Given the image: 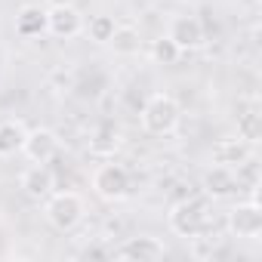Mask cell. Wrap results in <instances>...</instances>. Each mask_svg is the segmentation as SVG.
I'll list each match as a JSON object with an SVG mask.
<instances>
[{"label": "cell", "mask_w": 262, "mask_h": 262, "mask_svg": "<svg viewBox=\"0 0 262 262\" xmlns=\"http://www.w3.org/2000/svg\"><path fill=\"white\" fill-rule=\"evenodd\" d=\"M179 120H182V108L167 93L148 96L145 105H142V111H139V123H142L145 133H151V136H170V133H176Z\"/></svg>", "instance_id": "1"}, {"label": "cell", "mask_w": 262, "mask_h": 262, "mask_svg": "<svg viewBox=\"0 0 262 262\" xmlns=\"http://www.w3.org/2000/svg\"><path fill=\"white\" fill-rule=\"evenodd\" d=\"M83 198L77 191H53L50 198H43V216L56 231H74L83 222Z\"/></svg>", "instance_id": "2"}, {"label": "cell", "mask_w": 262, "mask_h": 262, "mask_svg": "<svg viewBox=\"0 0 262 262\" xmlns=\"http://www.w3.org/2000/svg\"><path fill=\"white\" fill-rule=\"evenodd\" d=\"M207 198H185L179 201L173 210H170V228L179 234V237H198L207 231Z\"/></svg>", "instance_id": "3"}, {"label": "cell", "mask_w": 262, "mask_h": 262, "mask_svg": "<svg viewBox=\"0 0 262 262\" xmlns=\"http://www.w3.org/2000/svg\"><path fill=\"white\" fill-rule=\"evenodd\" d=\"M93 191L99 198H105V201H123V198H129V191H133V176H129V170L123 164L108 161V164L96 167Z\"/></svg>", "instance_id": "4"}, {"label": "cell", "mask_w": 262, "mask_h": 262, "mask_svg": "<svg viewBox=\"0 0 262 262\" xmlns=\"http://www.w3.org/2000/svg\"><path fill=\"white\" fill-rule=\"evenodd\" d=\"M228 231L234 237H244V241H259L262 234V207L256 198L250 201H241L231 207L228 213Z\"/></svg>", "instance_id": "5"}, {"label": "cell", "mask_w": 262, "mask_h": 262, "mask_svg": "<svg viewBox=\"0 0 262 262\" xmlns=\"http://www.w3.org/2000/svg\"><path fill=\"white\" fill-rule=\"evenodd\" d=\"M80 31H83V16H80L71 4L59 0V4L47 7V34H53V37H59V40H71V37H77Z\"/></svg>", "instance_id": "6"}, {"label": "cell", "mask_w": 262, "mask_h": 262, "mask_svg": "<svg viewBox=\"0 0 262 262\" xmlns=\"http://www.w3.org/2000/svg\"><path fill=\"white\" fill-rule=\"evenodd\" d=\"M167 37H170L182 53H191V50H198V47L204 43V22H201L198 16H191V13H179V16L170 19Z\"/></svg>", "instance_id": "7"}, {"label": "cell", "mask_w": 262, "mask_h": 262, "mask_svg": "<svg viewBox=\"0 0 262 262\" xmlns=\"http://www.w3.org/2000/svg\"><path fill=\"white\" fill-rule=\"evenodd\" d=\"M22 155L31 161V164H50L56 155H59V136L47 126H37V129H28V136L22 142Z\"/></svg>", "instance_id": "8"}, {"label": "cell", "mask_w": 262, "mask_h": 262, "mask_svg": "<svg viewBox=\"0 0 262 262\" xmlns=\"http://www.w3.org/2000/svg\"><path fill=\"white\" fill-rule=\"evenodd\" d=\"M164 256H167L164 241L161 237H151V234L129 237V241H123L114 250V259H133V262H155V259H164Z\"/></svg>", "instance_id": "9"}, {"label": "cell", "mask_w": 262, "mask_h": 262, "mask_svg": "<svg viewBox=\"0 0 262 262\" xmlns=\"http://www.w3.org/2000/svg\"><path fill=\"white\" fill-rule=\"evenodd\" d=\"M19 185L31 201H43V198H50L56 191V176H53L50 164H31V167L22 170Z\"/></svg>", "instance_id": "10"}, {"label": "cell", "mask_w": 262, "mask_h": 262, "mask_svg": "<svg viewBox=\"0 0 262 262\" xmlns=\"http://www.w3.org/2000/svg\"><path fill=\"white\" fill-rule=\"evenodd\" d=\"M250 148L241 136H228V139H219L213 148H210V161L219 164V167H228V170H237L247 158H250Z\"/></svg>", "instance_id": "11"}, {"label": "cell", "mask_w": 262, "mask_h": 262, "mask_svg": "<svg viewBox=\"0 0 262 262\" xmlns=\"http://www.w3.org/2000/svg\"><path fill=\"white\" fill-rule=\"evenodd\" d=\"M16 34L25 37V40H34V37L47 34V7L25 4V7L16 13Z\"/></svg>", "instance_id": "12"}, {"label": "cell", "mask_w": 262, "mask_h": 262, "mask_svg": "<svg viewBox=\"0 0 262 262\" xmlns=\"http://www.w3.org/2000/svg\"><path fill=\"white\" fill-rule=\"evenodd\" d=\"M241 185H237V176H234V170H228V167H219V164H213L207 173H204V194L207 198H228V194H234Z\"/></svg>", "instance_id": "13"}, {"label": "cell", "mask_w": 262, "mask_h": 262, "mask_svg": "<svg viewBox=\"0 0 262 262\" xmlns=\"http://www.w3.org/2000/svg\"><path fill=\"white\" fill-rule=\"evenodd\" d=\"M28 136V129L22 120L16 117H7L0 120V158H13V155H22V142Z\"/></svg>", "instance_id": "14"}, {"label": "cell", "mask_w": 262, "mask_h": 262, "mask_svg": "<svg viewBox=\"0 0 262 262\" xmlns=\"http://www.w3.org/2000/svg\"><path fill=\"white\" fill-rule=\"evenodd\" d=\"M108 43L114 47L117 56H136V53L142 50V34H139V28H133V25H120V22H117Z\"/></svg>", "instance_id": "15"}, {"label": "cell", "mask_w": 262, "mask_h": 262, "mask_svg": "<svg viewBox=\"0 0 262 262\" xmlns=\"http://www.w3.org/2000/svg\"><path fill=\"white\" fill-rule=\"evenodd\" d=\"M237 136H241L247 145H256V142L262 139V117H259L256 108L237 114Z\"/></svg>", "instance_id": "16"}, {"label": "cell", "mask_w": 262, "mask_h": 262, "mask_svg": "<svg viewBox=\"0 0 262 262\" xmlns=\"http://www.w3.org/2000/svg\"><path fill=\"white\" fill-rule=\"evenodd\" d=\"M179 59H182V50H179L167 34L151 43V62H155V65H176Z\"/></svg>", "instance_id": "17"}, {"label": "cell", "mask_w": 262, "mask_h": 262, "mask_svg": "<svg viewBox=\"0 0 262 262\" xmlns=\"http://www.w3.org/2000/svg\"><path fill=\"white\" fill-rule=\"evenodd\" d=\"M114 16H93L90 19V25H86V34H90V40L93 43H108L111 40V34H114Z\"/></svg>", "instance_id": "18"}]
</instances>
